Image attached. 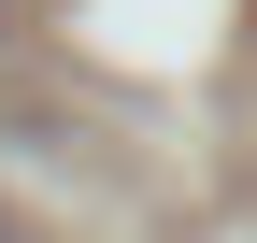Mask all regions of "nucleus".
I'll list each match as a JSON object with an SVG mask.
<instances>
[{"instance_id":"f257e3e1","label":"nucleus","mask_w":257,"mask_h":243,"mask_svg":"<svg viewBox=\"0 0 257 243\" xmlns=\"http://www.w3.org/2000/svg\"><path fill=\"white\" fill-rule=\"evenodd\" d=\"M0 15H15V0H0Z\"/></svg>"}]
</instances>
